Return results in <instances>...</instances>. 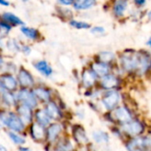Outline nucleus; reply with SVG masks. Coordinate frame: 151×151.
I'll return each instance as SVG.
<instances>
[{"instance_id":"obj_1","label":"nucleus","mask_w":151,"mask_h":151,"mask_svg":"<svg viewBox=\"0 0 151 151\" xmlns=\"http://www.w3.org/2000/svg\"><path fill=\"white\" fill-rule=\"evenodd\" d=\"M122 68L126 72H136L137 73H145L150 67V58L143 52L127 50L120 57Z\"/></svg>"},{"instance_id":"obj_2","label":"nucleus","mask_w":151,"mask_h":151,"mask_svg":"<svg viewBox=\"0 0 151 151\" xmlns=\"http://www.w3.org/2000/svg\"><path fill=\"white\" fill-rule=\"evenodd\" d=\"M0 125L5 131L27 134V126L18 116L14 110L0 108Z\"/></svg>"},{"instance_id":"obj_3","label":"nucleus","mask_w":151,"mask_h":151,"mask_svg":"<svg viewBox=\"0 0 151 151\" xmlns=\"http://www.w3.org/2000/svg\"><path fill=\"white\" fill-rule=\"evenodd\" d=\"M66 127L64 122H51L46 127V141L45 143L54 145L63 135L66 134Z\"/></svg>"},{"instance_id":"obj_4","label":"nucleus","mask_w":151,"mask_h":151,"mask_svg":"<svg viewBox=\"0 0 151 151\" xmlns=\"http://www.w3.org/2000/svg\"><path fill=\"white\" fill-rule=\"evenodd\" d=\"M32 92L40 105H44L45 104L49 103L50 101L54 99L56 96L55 91L50 87L42 83H37L32 88Z\"/></svg>"},{"instance_id":"obj_5","label":"nucleus","mask_w":151,"mask_h":151,"mask_svg":"<svg viewBox=\"0 0 151 151\" xmlns=\"http://www.w3.org/2000/svg\"><path fill=\"white\" fill-rule=\"evenodd\" d=\"M15 75L18 81L19 88L32 89L37 84L34 74L24 65H19V69Z\"/></svg>"},{"instance_id":"obj_6","label":"nucleus","mask_w":151,"mask_h":151,"mask_svg":"<svg viewBox=\"0 0 151 151\" xmlns=\"http://www.w3.org/2000/svg\"><path fill=\"white\" fill-rule=\"evenodd\" d=\"M42 108L46 111L47 115L52 122H64L65 121V111H64L58 104L55 99H52L49 103L42 105Z\"/></svg>"},{"instance_id":"obj_7","label":"nucleus","mask_w":151,"mask_h":151,"mask_svg":"<svg viewBox=\"0 0 151 151\" xmlns=\"http://www.w3.org/2000/svg\"><path fill=\"white\" fill-rule=\"evenodd\" d=\"M68 135L77 146H85L89 142L87 132L81 124L72 125L70 127V134Z\"/></svg>"},{"instance_id":"obj_8","label":"nucleus","mask_w":151,"mask_h":151,"mask_svg":"<svg viewBox=\"0 0 151 151\" xmlns=\"http://www.w3.org/2000/svg\"><path fill=\"white\" fill-rule=\"evenodd\" d=\"M15 94H16V97H17L19 104L27 105L34 110H35L41 106L40 104L38 103V101L36 100L35 96H34L32 89H30V88H19Z\"/></svg>"},{"instance_id":"obj_9","label":"nucleus","mask_w":151,"mask_h":151,"mask_svg":"<svg viewBox=\"0 0 151 151\" xmlns=\"http://www.w3.org/2000/svg\"><path fill=\"white\" fill-rule=\"evenodd\" d=\"M126 147L128 151H151V135L134 137L126 144Z\"/></svg>"},{"instance_id":"obj_10","label":"nucleus","mask_w":151,"mask_h":151,"mask_svg":"<svg viewBox=\"0 0 151 151\" xmlns=\"http://www.w3.org/2000/svg\"><path fill=\"white\" fill-rule=\"evenodd\" d=\"M27 135L35 143H45L46 141V128L36 124L35 122L31 123L27 126Z\"/></svg>"},{"instance_id":"obj_11","label":"nucleus","mask_w":151,"mask_h":151,"mask_svg":"<svg viewBox=\"0 0 151 151\" xmlns=\"http://www.w3.org/2000/svg\"><path fill=\"white\" fill-rule=\"evenodd\" d=\"M120 96L116 90H107L103 94L101 102L104 108L108 111H113L119 105Z\"/></svg>"},{"instance_id":"obj_12","label":"nucleus","mask_w":151,"mask_h":151,"mask_svg":"<svg viewBox=\"0 0 151 151\" xmlns=\"http://www.w3.org/2000/svg\"><path fill=\"white\" fill-rule=\"evenodd\" d=\"M0 82L3 85L5 91L16 93L18 91L19 84L15 74L3 72L0 73Z\"/></svg>"},{"instance_id":"obj_13","label":"nucleus","mask_w":151,"mask_h":151,"mask_svg":"<svg viewBox=\"0 0 151 151\" xmlns=\"http://www.w3.org/2000/svg\"><path fill=\"white\" fill-rule=\"evenodd\" d=\"M32 65L38 73H40L42 77L46 79H50L54 74V69L52 65L46 59L35 60L33 62Z\"/></svg>"},{"instance_id":"obj_14","label":"nucleus","mask_w":151,"mask_h":151,"mask_svg":"<svg viewBox=\"0 0 151 151\" xmlns=\"http://www.w3.org/2000/svg\"><path fill=\"white\" fill-rule=\"evenodd\" d=\"M81 83L82 85V87L84 88L88 89H92L96 82L99 81V79L97 78V76L91 71V69L88 68H84L81 73Z\"/></svg>"},{"instance_id":"obj_15","label":"nucleus","mask_w":151,"mask_h":151,"mask_svg":"<svg viewBox=\"0 0 151 151\" xmlns=\"http://www.w3.org/2000/svg\"><path fill=\"white\" fill-rule=\"evenodd\" d=\"M14 111L18 114V116L23 120V122L28 126L31 123L34 122V111L35 110L32 109L31 107L22 104H18V105L15 107Z\"/></svg>"},{"instance_id":"obj_16","label":"nucleus","mask_w":151,"mask_h":151,"mask_svg":"<svg viewBox=\"0 0 151 151\" xmlns=\"http://www.w3.org/2000/svg\"><path fill=\"white\" fill-rule=\"evenodd\" d=\"M122 131L130 136H134V137H137L138 135L142 134L144 130L145 127L143 126V124L139 121V120H132L125 125H122Z\"/></svg>"},{"instance_id":"obj_17","label":"nucleus","mask_w":151,"mask_h":151,"mask_svg":"<svg viewBox=\"0 0 151 151\" xmlns=\"http://www.w3.org/2000/svg\"><path fill=\"white\" fill-rule=\"evenodd\" d=\"M19 32L23 35V37H25L27 40H28L30 42H38L43 39L42 33L36 27H33L24 25V26L19 27Z\"/></svg>"},{"instance_id":"obj_18","label":"nucleus","mask_w":151,"mask_h":151,"mask_svg":"<svg viewBox=\"0 0 151 151\" xmlns=\"http://www.w3.org/2000/svg\"><path fill=\"white\" fill-rule=\"evenodd\" d=\"M111 117L117 122L122 125H125L133 120V117L130 111L125 106H119L116 109H114L112 111Z\"/></svg>"},{"instance_id":"obj_19","label":"nucleus","mask_w":151,"mask_h":151,"mask_svg":"<svg viewBox=\"0 0 151 151\" xmlns=\"http://www.w3.org/2000/svg\"><path fill=\"white\" fill-rule=\"evenodd\" d=\"M18 104L19 103L15 93L4 91L0 96V108L6 110H14Z\"/></svg>"},{"instance_id":"obj_20","label":"nucleus","mask_w":151,"mask_h":151,"mask_svg":"<svg viewBox=\"0 0 151 151\" xmlns=\"http://www.w3.org/2000/svg\"><path fill=\"white\" fill-rule=\"evenodd\" d=\"M53 151H76V147L70 136L65 134L53 145Z\"/></svg>"},{"instance_id":"obj_21","label":"nucleus","mask_w":151,"mask_h":151,"mask_svg":"<svg viewBox=\"0 0 151 151\" xmlns=\"http://www.w3.org/2000/svg\"><path fill=\"white\" fill-rule=\"evenodd\" d=\"M0 20L6 22L12 27H20L26 25L21 18H19L15 13H13L12 12H8V11L0 13Z\"/></svg>"},{"instance_id":"obj_22","label":"nucleus","mask_w":151,"mask_h":151,"mask_svg":"<svg viewBox=\"0 0 151 151\" xmlns=\"http://www.w3.org/2000/svg\"><path fill=\"white\" fill-rule=\"evenodd\" d=\"M99 85L103 89L105 90H113L116 87L119 86V81L117 76H115L112 73H109L103 78L99 79Z\"/></svg>"},{"instance_id":"obj_23","label":"nucleus","mask_w":151,"mask_h":151,"mask_svg":"<svg viewBox=\"0 0 151 151\" xmlns=\"http://www.w3.org/2000/svg\"><path fill=\"white\" fill-rule=\"evenodd\" d=\"M34 122L46 128L52 121L47 115L42 106H40L34 111Z\"/></svg>"},{"instance_id":"obj_24","label":"nucleus","mask_w":151,"mask_h":151,"mask_svg":"<svg viewBox=\"0 0 151 151\" xmlns=\"http://www.w3.org/2000/svg\"><path fill=\"white\" fill-rule=\"evenodd\" d=\"M89 68L97 76L98 79H101L104 76L110 73V65H106V64H104L101 62L95 61V62L91 63Z\"/></svg>"},{"instance_id":"obj_25","label":"nucleus","mask_w":151,"mask_h":151,"mask_svg":"<svg viewBox=\"0 0 151 151\" xmlns=\"http://www.w3.org/2000/svg\"><path fill=\"white\" fill-rule=\"evenodd\" d=\"M5 134H6L7 137L9 138V140L12 142V144H14L18 148L26 145L27 137V134H18V133H14V132H11V131H5Z\"/></svg>"},{"instance_id":"obj_26","label":"nucleus","mask_w":151,"mask_h":151,"mask_svg":"<svg viewBox=\"0 0 151 151\" xmlns=\"http://www.w3.org/2000/svg\"><path fill=\"white\" fill-rule=\"evenodd\" d=\"M4 50H7V51L12 53V54H18L20 53V49H21V42L16 39V38H7L4 41Z\"/></svg>"},{"instance_id":"obj_27","label":"nucleus","mask_w":151,"mask_h":151,"mask_svg":"<svg viewBox=\"0 0 151 151\" xmlns=\"http://www.w3.org/2000/svg\"><path fill=\"white\" fill-rule=\"evenodd\" d=\"M96 4L95 0H74L72 5L73 9L77 12L87 11L91 9Z\"/></svg>"},{"instance_id":"obj_28","label":"nucleus","mask_w":151,"mask_h":151,"mask_svg":"<svg viewBox=\"0 0 151 151\" xmlns=\"http://www.w3.org/2000/svg\"><path fill=\"white\" fill-rule=\"evenodd\" d=\"M55 12L57 17L62 20L69 21L70 19H73V12L69 7H63V6L57 5L55 8Z\"/></svg>"},{"instance_id":"obj_29","label":"nucleus","mask_w":151,"mask_h":151,"mask_svg":"<svg viewBox=\"0 0 151 151\" xmlns=\"http://www.w3.org/2000/svg\"><path fill=\"white\" fill-rule=\"evenodd\" d=\"M115 58V55L111 51H102L100 52L96 58V61L101 62L106 65H110Z\"/></svg>"},{"instance_id":"obj_30","label":"nucleus","mask_w":151,"mask_h":151,"mask_svg":"<svg viewBox=\"0 0 151 151\" xmlns=\"http://www.w3.org/2000/svg\"><path fill=\"white\" fill-rule=\"evenodd\" d=\"M68 24L78 30H83V29H89L91 28V25L84 20H79V19H72L68 21Z\"/></svg>"},{"instance_id":"obj_31","label":"nucleus","mask_w":151,"mask_h":151,"mask_svg":"<svg viewBox=\"0 0 151 151\" xmlns=\"http://www.w3.org/2000/svg\"><path fill=\"white\" fill-rule=\"evenodd\" d=\"M127 7V1H116L113 4V12L117 17H120L124 15L125 11Z\"/></svg>"},{"instance_id":"obj_32","label":"nucleus","mask_w":151,"mask_h":151,"mask_svg":"<svg viewBox=\"0 0 151 151\" xmlns=\"http://www.w3.org/2000/svg\"><path fill=\"white\" fill-rule=\"evenodd\" d=\"M92 138L96 143H107L110 137L107 133L104 131H95L92 133Z\"/></svg>"},{"instance_id":"obj_33","label":"nucleus","mask_w":151,"mask_h":151,"mask_svg":"<svg viewBox=\"0 0 151 151\" xmlns=\"http://www.w3.org/2000/svg\"><path fill=\"white\" fill-rule=\"evenodd\" d=\"M12 29L13 27L12 26H10L6 22L0 20V38H2L3 40H6Z\"/></svg>"},{"instance_id":"obj_34","label":"nucleus","mask_w":151,"mask_h":151,"mask_svg":"<svg viewBox=\"0 0 151 151\" xmlns=\"http://www.w3.org/2000/svg\"><path fill=\"white\" fill-rule=\"evenodd\" d=\"M18 69H19V66L14 62L6 60L5 64H4V71L3 72L9 73H12V74H16Z\"/></svg>"},{"instance_id":"obj_35","label":"nucleus","mask_w":151,"mask_h":151,"mask_svg":"<svg viewBox=\"0 0 151 151\" xmlns=\"http://www.w3.org/2000/svg\"><path fill=\"white\" fill-rule=\"evenodd\" d=\"M20 52L25 55V56H29L32 53V47L30 44L28 43H25V42H21V49H20Z\"/></svg>"},{"instance_id":"obj_36","label":"nucleus","mask_w":151,"mask_h":151,"mask_svg":"<svg viewBox=\"0 0 151 151\" xmlns=\"http://www.w3.org/2000/svg\"><path fill=\"white\" fill-rule=\"evenodd\" d=\"M90 31L92 34L95 35H102L105 32V29L104 27H100V26H96V27H91Z\"/></svg>"},{"instance_id":"obj_37","label":"nucleus","mask_w":151,"mask_h":151,"mask_svg":"<svg viewBox=\"0 0 151 151\" xmlns=\"http://www.w3.org/2000/svg\"><path fill=\"white\" fill-rule=\"evenodd\" d=\"M74 0H58L57 1V5L63 6V7H69L72 6L73 4Z\"/></svg>"},{"instance_id":"obj_38","label":"nucleus","mask_w":151,"mask_h":151,"mask_svg":"<svg viewBox=\"0 0 151 151\" xmlns=\"http://www.w3.org/2000/svg\"><path fill=\"white\" fill-rule=\"evenodd\" d=\"M5 62H6V59H5L4 56L3 55V53H0V73H2L4 71Z\"/></svg>"},{"instance_id":"obj_39","label":"nucleus","mask_w":151,"mask_h":151,"mask_svg":"<svg viewBox=\"0 0 151 151\" xmlns=\"http://www.w3.org/2000/svg\"><path fill=\"white\" fill-rule=\"evenodd\" d=\"M0 5L3 7H9L11 5V2L8 0H0Z\"/></svg>"},{"instance_id":"obj_40","label":"nucleus","mask_w":151,"mask_h":151,"mask_svg":"<svg viewBox=\"0 0 151 151\" xmlns=\"http://www.w3.org/2000/svg\"><path fill=\"white\" fill-rule=\"evenodd\" d=\"M18 151H33L30 148L26 147V146H22V147H19L18 148Z\"/></svg>"},{"instance_id":"obj_41","label":"nucleus","mask_w":151,"mask_h":151,"mask_svg":"<svg viewBox=\"0 0 151 151\" xmlns=\"http://www.w3.org/2000/svg\"><path fill=\"white\" fill-rule=\"evenodd\" d=\"M0 151H9L7 147H5L4 144H0Z\"/></svg>"},{"instance_id":"obj_42","label":"nucleus","mask_w":151,"mask_h":151,"mask_svg":"<svg viewBox=\"0 0 151 151\" xmlns=\"http://www.w3.org/2000/svg\"><path fill=\"white\" fill-rule=\"evenodd\" d=\"M5 90H4V87H3V85L1 84V82H0V96L3 95V93L4 92Z\"/></svg>"},{"instance_id":"obj_43","label":"nucleus","mask_w":151,"mask_h":151,"mask_svg":"<svg viewBox=\"0 0 151 151\" xmlns=\"http://www.w3.org/2000/svg\"><path fill=\"white\" fill-rule=\"evenodd\" d=\"M135 3H136L137 4H146L145 1H135Z\"/></svg>"},{"instance_id":"obj_44","label":"nucleus","mask_w":151,"mask_h":151,"mask_svg":"<svg viewBox=\"0 0 151 151\" xmlns=\"http://www.w3.org/2000/svg\"><path fill=\"white\" fill-rule=\"evenodd\" d=\"M147 45H148V46H150V47L151 48V37L149 39V40H148V42H147Z\"/></svg>"},{"instance_id":"obj_45","label":"nucleus","mask_w":151,"mask_h":151,"mask_svg":"<svg viewBox=\"0 0 151 151\" xmlns=\"http://www.w3.org/2000/svg\"><path fill=\"white\" fill-rule=\"evenodd\" d=\"M148 16H149V18H150V19H151V11L149 12V14H148Z\"/></svg>"},{"instance_id":"obj_46","label":"nucleus","mask_w":151,"mask_h":151,"mask_svg":"<svg viewBox=\"0 0 151 151\" xmlns=\"http://www.w3.org/2000/svg\"><path fill=\"white\" fill-rule=\"evenodd\" d=\"M150 68H151V59L150 60Z\"/></svg>"},{"instance_id":"obj_47","label":"nucleus","mask_w":151,"mask_h":151,"mask_svg":"<svg viewBox=\"0 0 151 151\" xmlns=\"http://www.w3.org/2000/svg\"><path fill=\"white\" fill-rule=\"evenodd\" d=\"M1 127H1V125H0V128H1Z\"/></svg>"}]
</instances>
